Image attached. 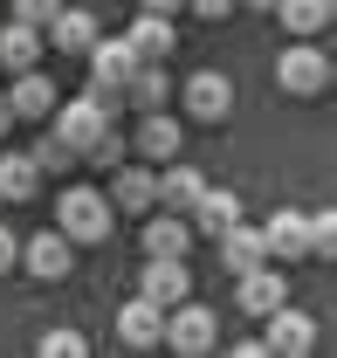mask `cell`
Instances as JSON below:
<instances>
[{
  "instance_id": "30",
  "label": "cell",
  "mask_w": 337,
  "mask_h": 358,
  "mask_svg": "<svg viewBox=\"0 0 337 358\" xmlns=\"http://www.w3.org/2000/svg\"><path fill=\"white\" fill-rule=\"evenodd\" d=\"M14 262H21V234H14V227L0 221V275H7Z\"/></svg>"
},
{
  "instance_id": "22",
  "label": "cell",
  "mask_w": 337,
  "mask_h": 358,
  "mask_svg": "<svg viewBox=\"0 0 337 358\" xmlns=\"http://www.w3.org/2000/svg\"><path fill=\"white\" fill-rule=\"evenodd\" d=\"M186 248H193V221H186V214H152V221H145V255H186Z\"/></svg>"
},
{
  "instance_id": "1",
  "label": "cell",
  "mask_w": 337,
  "mask_h": 358,
  "mask_svg": "<svg viewBox=\"0 0 337 358\" xmlns=\"http://www.w3.org/2000/svg\"><path fill=\"white\" fill-rule=\"evenodd\" d=\"M110 221H117V207H110V193H96V186H69V193L55 200V227H62L76 248L110 241Z\"/></svg>"
},
{
  "instance_id": "14",
  "label": "cell",
  "mask_w": 337,
  "mask_h": 358,
  "mask_svg": "<svg viewBox=\"0 0 337 358\" xmlns=\"http://www.w3.org/2000/svg\"><path fill=\"white\" fill-rule=\"evenodd\" d=\"M96 35H103V28H96V14H89V7H55V21L42 28V42L62 48V55H89Z\"/></svg>"
},
{
  "instance_id": "26",
  "label": "cell",
  "mask_w": 337,
  "mask_h": 358,
  "mask_svg": "<svg viewBox=\"0 0 337 358\" xmlns=\"http://www.w3.org/2000/svg\"><path fill=\"white\" fill-rule=\"evenodd\" d=\"M303 234H310V262H324V255H337V214H331V207L303 214Z\"/></svg>"
},
{
  "instance_id": "15",
  "label": "cell",
  "mask_w": 337,
  "mask_h": 358,
  "mask_svg": "<svg viewBox=\"0 0 337 358\" xmlns=\"http://www.w3.org/2000/svg\"><path fill=\"white\" fill-rule=\"evenodd\" d=\"M186 221H193V234L234 227V221H241V193H234V186H200V200L186 207Z\"/></svg>"
},
{
  "instance_id": "8",
  "label": "cell",
  "mask_w": 337,
  "mask_h": 358,
  "mask_svg": "<svg viewBox=\"0 0 337 358\" xmlns=\"http://www.w3.org/2000/svg\"><path fill=\"white\" fill-rule=\"evenodd\" d=\"M261 324H268V331H261V345H268L275 358H303V352H317V317H303V310H289V303H275Z\"/></svg>"
},
{
  "instance_id": "7",
  "label": "cell",
  "mask_w": 337,
  "mask_h": 358,
  "mask_svg": "<svg viewBox=\"0 0 337 358\" xmlns=\"http://www.w3.org/2000/svg\"><path fill=\"white\" fill-rule=\"evenodd\" d=\"M21 268H28L35 282H62V275L76 268V241H69L62 227H48L35 241H21Z\"/></svg>"
},
{
  "instance_id": "10",
  "label": "cell",
  "mask_w": 337,
  "mask_h": 358,
  "mask_svg": "<svg viewBox=\"0 0 337 358\" xmlns=\"http://www.w3.org/2000/svg\"><path fill=\"white\" fill-rule=\"evenodd\" d=\"M261 248L268 262H310V234H303V207H275L261 227Z\"/></svg>"
},
{
  "instance_id": "13",
  "label": "cell",
  "mask_w": 337,
  "mask_h": 358,
  "mask_svg": "<svg viewBox=\"0 0 337 358\" xmlns=\"http://www.w3.org/2000/svg\"><path fill=\"white\" fill-rule=\"evenodd\" d=\"M117 338H124L131 352H152V345H166V310H159L152 296H131L124 310H117Z\"/></svg>"
},
{
  "instance_id": "12",
  "label": "cell",
  "mask_w": 337,
  "mask_h": 358,
  "mask_svg": "<svg viewBox=\"0 0 337 358\" xmlns=\"http://www.w3.org/2000/svg\"><path fill=\"white\" fill-rule=\"evenodd\" d=\"M110 207H124V214H152V207H159V173H152V166H124V159H117V166H110Z\"/></svg>"
},
{
  "instance_id": "25",
  "label": "cell",
  "mask_w": 337,
  "mask_h": 358,
  "mask_svg": "<svg viewBox=\"0 0 337 358\" xmlns=\"http://www.w3.org/2000/svg\"><path fill=\"white\" fill-rule=\"evenodd\" d=\"M124 96L138 103V110H166V96H172V76L159 69V62H138V69H131V83H124Z\"/></svg>"
},
{
  "instance_id": "21",
  "label": "cell",
  "mask_w": 337,
  "mask_h": 358,
  "mask_svg": "<svg viewBox=\"0 0 337 358\" xmlns=\"http://www.w3.org/2000/svg\"><path fill=\"white\" fill-rule=\"evenodd\" d=\"M200 166H186V159H166V173H159V207H172V214H186L193 200H200Z\"/></svg>"
},
{
  "instance_id": "24",
  "label": "cell",
  "mask_w": 337,
  "mask_h": 358,
  "mask_svg": "<svg viewBox=\"0 0 337 358\" xmlns=\"http://www.w3.org/2000/svg\"><path fill=\"white\" fill-rule=\"evenodd\" d=\"M138 152H145L152 166H166V159L186 152V145H179V124H172L166 110H145V124H138Z\"/></svg>"
},
{
  "instance_id": "4",
  "label": "cell",
  "mask_w": 337,
  "mask_h": 358,
  "mask_svg": "<svg viewBox=\"0 0 337 358\" xmlns=\"http://www.w3.org/2000/svg\"><path fill=\"white\" fill-rule=\"evenodd\" d=\"M48 124H55V138H62V145H69L76 159H89V145L110 131V110H103V103H96V96L83 90V96L55 103V110H48Z\"/></svg>"
},
{
  "instance_id": "29",
  "label": "cell",
  "mask_w": 337,
  "mask_h": 358,
  "mask_svg": "<svg viewBox=\"0 0 337 358\" xmlns=\"http://www.w3.org/2000/svg\"><path fill=\"white\" fill-rule=\"evenodd\" d=\"M55 7H62V0H14V21H28V28H48V21H55Z\"/></svg>"
},
{
  "instance_id": "18",
  "label": "cell",
  "mask_w": 337,
  "mask_h": 358,
  "mask_svg": "<svg viewBox=\"0 0 337 358\" xmlns=\"http://www.w3.org/2000/svg\"><path fill=\"white\" fill-rule=\"evenodd\" d=\"M220 241V268L227 275H241V268H254V262H268V248H261V227H248V221H234V227H220L213 234Z\"/></svg>"
},
{
  "instance_id": "23",
  "label": "cell",
  "mask_w": 337,
  "mask_h": 358,
  "mask_svg": "<svg viewBox=\"0 0 337 358\" xmlns=\"http://www.w3.org/2000/svg\"><path fill=\"white\" fill-rule=\"evenodd\" d=\"M268 14H275L289 35H324V28H331V14H337V0H275Z\"/></svg>"
},
{
  "instance_id": "6",
  "label": "cell",
  "mask_w": 337,
  "mask_h": 358,
  "mask_svg": "<svg viewBox=\"0 0 337 358\" xmlns=\"http://www.w3.org/2000/svg\"><path fill=\"white\" fill-rule=\"evenodd\" d=\"M138 296H152L159 310L186 303V296H193V268H186V255H145V268H138Z\"/></svg>"
},
{
  "instance_id": "16",
  "label": "cell",
  "mask_w": 337,
  "mask_h": 358,
  "mask_svg": "<svg viewBox=\"0 0 337 358\" xmlns=\"http://www.w3.org/2000/svg\"><path fill=\"white\" fill-rule=\"evenodd\" d=\"M42 28H28V21H14L7 14V28H0V69L7 76H21V69H42Z\"/></svg>"
},
{
  "instance_id": "34",
  "label": "cell",
  "mask_w": 337,
  "mask_h": 358,
  "mask_svg": "<svg viewBox=\"0 0 337 358\" xmlns=\"http://www.w3.org/2000/svg\"><path fill=\"white\" fill-rule=\"evenodd\" d=\"M248 7H275V0H248Z\"/></svg>"
},
{
  "instance_id": "11",
  "label": "cell",
  "mask_w": 337,
  "mask_h": 358,
  "mask_svg": "<svg viewBox=\"0 0 337 358\" xmlns=\"http://www.w3.org/2000/svg\"><path fill=\"white\" fill-rule=\"evenodd\" d=\"M131 69H138V48H131L124 35H117V42H110V35H96V42H89V83H103V90H117V96H124Z\"/></svg>"
},
{
  "instance_id": "31",
  "label": "cell",
  "mask_w": 337,
  "mask_h": 358,
  "mask_svg": "<svg viewBox=\"0 0 337 358\" xmlns=\"http://www.w3.org/2000/svg\"><path fill=\"white\" fill-rule=\"evenodd\" d=\"M186 7H193V14H207V21H220V14H227L234 0H186Z\"/></svg>"
},
{
  "instance_id": "9",
  "label": "cell",
  "mask_w": 337,
  "mask_h": 358,
  "mask_svg": "<svg viewBox=\"0 0 337 358\" xmlns=\"http://www.w3.org/2000/svg\"><path fill=\"white\" fill-rule=\"evenodd\" d=\"M186 117H200V124H220L227 110H234V83L220 76V69H200V76H186Z\"/></svg>"
},
{
  "instance_id": "19",
  "label": "cell",
  "mask_w": 337,
  "mask_h": 358,
  "mask_svg": "<svg viewBox=\"0 0 337 358\" xmlns=\"http://www.w3.org/2000/svg\"><path fill=\"white\" fill-rule=\"evenodd\" d=\"M124 42L138 48V62H166L172 48H179V28H172V14H138Z\"/></svg>"
},
{
  "instance_id": "3",
  "label": "cell",
  "mask_w": 337,
  "mask_h": 358,
  "mask_svg": "<svg viewBox=\"0 0 337 358\" xmlns=\"http://www.w3.org/2000/svg\"><path fill=\"white\" fill-rule=\"evenodd\" d=\"M166 345H172L179 358H207L213 345H220V310L193 303V296H186V303H172V310H166Z\"/></svg>"
},
{
  "instance_id": "20",
  "label": "cell",
  "mask_w": 337,
  "mask_h": 358,
  "mask_svg": "<svg viewBox=\"0 0 337 358\" xmlns=\"http://www.w3.org/2000/svg\"><path fill=\"white\" fill-rule=\"evenodd\" d=\"M35 193H42V166L28 152H0V200L7 207H28Z\"/></svg>"
},
{
  "instance_id": "2",
  "label": "cell",
  "mask_w": 337,
  "mask_h": 358,
  "mask_svg": "<svg viewBox=\"0 0 337 358\" xmlns=\"http://www.w3.org/2000/svg\"><path fill=\"white\" fill-rule=\"evenodd\" d=\"M275 90H282V96H324V90H331V55L310 42V35H296V42L275 55Z\"/></svg>"
},
{
  "instance_id": "27",
  "label": "cell",
  "mask_w": 337,
  "mask_h": 358,
  "mask_svg": "<svg viewBox=\"0 0 337 358\" xmlns=\"http://www.w3.org/2000/svg\"><path fill=\"white\" fill-rule=\"evenodd\" d=\"M28 159H35V166H42V179L48 173H69V166H76V152H69V145H62V138L48 131L42 145H35V152H28Z\"/></svg>"
},
{
  "instance_id": "17",
  "label": "cell",
  "mask_w": 337,
  "mask_h": 358,
  "mask_svg": "<svg viewBox=\"0 0 337 358\" xmlns=\"http://www.w3.org/2000/svg\"><path fill=\"white\" fill-rule=\"evenodd\" d=\"M55 96H62V90L48 83L42 69H21V76L7 83V103H14V124H21V117H48V110H55Z\"/></svg>"
},
{
  "instance_id": "28",
  "label": "cell",
  "mask_w": 337,
  "mask_h": 358,
  "mask_svg": "<svg viewBox=\"0 0 337 358\" xmlns=\"http://www.w3.org/2000/svg\"><path fill=\"white\" fill-rule=\"evenodd\" d=\"M42 352H48V358H83V352H89V338H83V331H48Z\"/></svg>"
},
{
  "instance_id": "5",
  "label": "cell",
  "mask_w": 337,
  "mask_h": 358,
  "mask_svg": "<svg viewBox=\"0 0 337 358\" xmlns=\"http://www.w3.org/2000/svg\"><path fill=\"white\" fill-rule=\"evenodd\" d=\"M275 303H289V275H282V262H254L234 275V310L241 317H268Z\"/></svg>"
},
{
  "instance_id": "33",
  "label": "cell",
  "mask_w": 337,
  "mask_h": 358,
  "mask_svg": "<svg viewBox=\"0 0 337 358\" xmlns=\"http://www.w3.org/2000/svg\"><path fill=\"white\" fill-rule=\"evenodd\" d=\"M7 124H14V103H7V96H0V138H7Z\"/></svg>"
},
{
  "instance_id": "32",
  "label": "cell",
  "mask_w": 337,
  "mask_h": 358,
  "mask_svg": "<svg viewBox=\"0 0 337 358\" xmlns=\"http://www.w3.org/2000/svg\"><path fill=\"white\" fill-rule=\"evenodd\" d=\"M138 7H145V14H179L186 0H138Z\"/></svg>"
}]
</instances>
